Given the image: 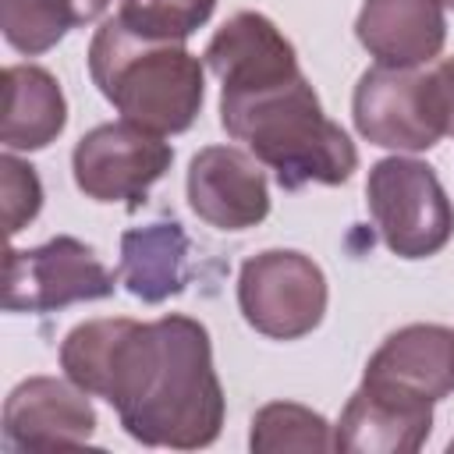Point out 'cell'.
<instances>
[{"instance_id": "cell-24", "label": "cell", "mask_w": 454, "mask_h": 454, "mask_svg": "<svg viewBox=\"0 0 454 454\" xmlns=\"http://www.w3.org/2000/svg\"><path fill=\"white\" fill-rule=\"evenodd\" d=\"M447 450H450V454H454V440H450V443H447Z\"/></svg>"}, {"instance_id": "cell-16", "label": "cell", "mask_w": 454, "mask_h": 454, "mask_svg": "<svg viewBox=\"0 0 454 454\" xmlns=\"http://www.w3.org/2000/svg\"><path fill=\"white\" fill-rule=\"evenodd\" d=\"M117 280L142 301L156 305L188 284V234L177 220H156L121 234Z\"/></svg>"}, {"instance_id": "cell-10", "label": "cell", "mask_w": 454, "mask_h": 454, "mask_svg": "<svg viewBox=\"0 0 454 454\" xmlns=\"http://www.w3.org/2000/svg\"><path fill=\"white\" fill-rule=\"evenodd\" d=\"M188 206L216 231H248L270 213V184L255 156L206 145L188 163Z\"/></svg>"}, {"instance_id": "cell-9", "label": "cell", "mask_w": 454, "mask_h": 454, "mask_svg": "<svg viewBox=\"0 0 454 454\" xmlns=\"http://www.w3.org/2000/svg\"><path fill=\"white\" fill-rule=\"evenodd\" d=\"M96 433L89 394L57 376H28L4 401V443L11 450H71Z\"/></svg>"}, {"instance_id": "cell-17", "label": "cell", "mask_w": 454, "mask_h": 454, "mask_svg": "<svg viewBox=\"0 0 454 454\" xmlns=\"http://www.w3.org/2000/svg\"><path fill=\"white\" fill-rule=\"evenodd\" d=\"M248 447L255 454H280V450H333L330 422L294 401H270L255 411Z\"/></svg>"}, {"instance_id": "cell-11", "label": "cell", "mask_w": 454, "mask_h": 454, "mask_svg": "<svg viewBox=\"0 0 454 454\" xmlns=\"http://www.w3.org/2000/svg\"><path fill=\"white\" fill-rule=\"evenodd\" d=\"M365 387L436 404L454 394V330L440 323H411L394 330L369 358Z\"/></svg>"}, {"instance_id": "cell-4", "label": "cell", "mask_w": 454, "mask_h": 454, "mask_svg": "<svg viewBox=\"0 0 454 454\" xmlns=\"http://www.w3.org/2000/svg\"><path fill=\"white\" fill-rule=\"evenodd\" d=\"M365 202L383 245L397 259H429L454 234V206L436 170L411 156L372 163Z\"/></svg>"}, {"instance_id": "cell-8", "label": "cell", "mask_w": 454, "mask_h": 454, "mask_svg": "<svg viewBox=\"0 0 454 454\" xmlns=\"http://www.w3.org/2000/svg\"><path fill=\"white\" fill-rule=\"evenodd\" d=\"M351 117L365 142L397 153H422L443 138L429 99V78L415 67H369L355 85Z\"/></svg>"}, {"instance_id": "cell-2", "label": "cell", "mask_w": 454, "mask_h": 454, "mask_svg": "<svg viewBox=\"0 0 454 454\" xmlns=\"http://www.w3.org/2000/svg\"><path fill=\"white\" fill-rule=\"evenodd\" d=\"M220 124L234 142H245L287 192L344 184L358 167L355 142L323 114L305 74L259 92H220Z\"/></svg>"}, {"instance_id": "cell-18", "label": "cell", "mask_w": 454, "mask_h": 454, "mask_svg": "<svg viewBox=\"0 0 454 454\" xmlns=\"http://www.w3.org/2000/svg\"><path fill=\"white\" fill-rule=\"evenodd\" d=\"M216 11V0H121L117 21L142 39L184 43Z\"/></svg>"}, {"instance_id": "cell-3", "label": "cell", "mask_w": 454, "mask_h": 454, "mask_svg": "<svg viewBox=\"0 0 454 454\" xmlns=\"http://www.w3.org/2000/svg\"><path fill=\"white\" fill-rule=\"evenodd\" d=\"M89 74L117 114L153 135H181L195 124L206 96V71L184 43L142 39L106 18L89 43Z\"/></svg>"}, {"instance_id": "cell-1", "label": "cell", "mask_w": 454, "mask_h": 454, "mask_svg": "<svg viewBox=\"0 0 454 454\" xmlns=\"http://www.w3.org/2000/svg\"><path fill=\"white\" fill-rule=\"evenodd\" d=\"M60 369L85 394L103 397L124 433L145 447L195 450L223 429L227 401L209 330L192 316L78 323L60 344Z\"/></svg>"}, {"instance_id": "cell-23", "label": "cell", "mask_w": 454, "mask_h": 454, "mask_svg": "<svg viewBox=\"0 0 454 454\" xmlns=\"http://www.w3.org/2000/svg\"><path fill=\"white\" fill-rule=\"evenodd\" d=\"M440 4H443V7H454V0H440Z\"/></svg>"}, {"instance_id": "cell-22", "label": "cell", "mask_w": 454, "mask_h": 454, "mask_svg": "<svg viewBox=\"0 0 454 454\" xmlns=\"http://www.w3.org/2000/svg\"><path fill=\"white\" fill-rule=\"evenodd\" d=\"M53 4H57V11L67 18V25L74 28V25H89V21L103 18V11H106L114 0H53Z\"/></svg>"}, {"instance_id": "cell-20", "label": "cell", "mask_w": 454, "mask_h": 454, "mask_svg": "<svg viewBox=\"0 0 454 454\" xmlns=\"http://www.w3.org/2000/svg\"><path fill=\"white\" fill-rule=\"evenodd\" d=\"M0 195H4V231L14 238L21 227H28L43 209V184L32 163H21L14 153L0 156Z\"/></svg>"}, {"instance_id": "cell-5", "label": "cell", "mask_w": 454, "mask_h": 454, "mask_svg": "<svg viewBox=\"0 0 454 454\" xmlns=\"http://www.w3.org/2000/svg\"><path fill=\"white\" fill-rule=\"evenodd\" d=\"M326 277L319 262L294 248H266L238 273V309L270 340H298L326 316Z\"/></svg>"}, {"instance_id": "cell-14", "label": "cell", "mask_w": 454, "mask_h": 454, "mask_svg": "<svg viewBox=\"0 0 454 454\" xmlns=\"http://www.w3.org/2000/svg\"><path fill=\"white\" fill-rule=\"evenodd\" d=\"M362 50L383 67H419L440 57L447 18L440 0H365L355 18Z\"/></svg>"}, {"instance_id": "cell-21", "label": "cell", "mask_w": 454, "mask_h": 454, "mask_svg": "<svg viewBox=\"0 0 454 454\" xmlns=\"http://www.w3.org/2000/svg\"><path fill=\"white\" fill-rule=\"evenodd\" d=\"M426 78H429V99H433L436 121L443 135H454V57L440 60Z\"/></svg>"}, {"instance_id": "cell-7", "label": "cell", "mask_w": 454, "mask_h": 454, "mask_svg": "<svg viewBox=\"0 0 454 454\" xmlns=\"http://www.w3.org/2000/svg\"><path fill=\"white\" fill-rule=\"evenodd\" d=\"M174 149L131 121H110L85 131L71 153V174L85 199L138 209L149 188L170 170Z\"/></svg>"}, {"instance_id": "cell-13", "label": "cell", "mask_w": 454, "mask_h": 454, "mask_svg": "<svg viewBox=\"0 0 454 454\" xmlns=\"http://www.w3.org/2000/svg\"><path fill=\"white\" fill-rule=\"evenodd\" d=\"M433 433V404L408 401L376 387H358L337 426L333 450L344 454H415Z\"/></svg>"}, {"instance_id": "cell-19", "label": "cell", "mask_w": 454, "mask_h": 454, "mask_svg": "<svg viewBox=\"0 0 454 454\" xmlns=\"http://www.w3.org/2000/svg\"><path fill=\"white\" fill-rule=\"evenodd\" d=\"M0 28L18 53L39 57L53 50L71 25L53 0H0Z\"/></svg>"}, {"instance_id": "cell-6", "label": "cell", "mask_w": 454, "mask_h": 454, "mask_svg": "<svg viewBox=\"0 0 454 454\" xmlns=\"http://www.w3.org/2000/svg\"><path fill=\"white\" fill-rule=\"evenodd\" d=\"M117 277L99 262L96 248L60 234L39 248H7L4 255V309L57 312L74 301L110 298Z\"/></svg>"}, {"instance_id": "cell-15", "label": "cell", "mask_w": 454, "mask_h": 454, "mask_svg": "<svg viewBox=\"0 0 454 454\" xmlns=\"http://www.w3.org/2000/svg\"><path fill=\"white\" fill-rule=\"evenodd\" d=\"M67 124V99L60 82L39 64L4 67V121L0 142L7 153H35L57 142Z\"/></svg>"}, {"instance_id": "cell-12", "label": "cell", "mask_w": 454, "mask_h": 454, "mask_svg": "<svg viewBox=\"0 0 454 454\" xmlns=\"http://www.w3.org/2000/svg\"><path fill=\"white\" fill-rule=\"evenodd\" d=\"M206 67L220 78V92H259L301 74L291 39L259 11L227 18L202 53Z\"/></svg>"}]
</instances>
